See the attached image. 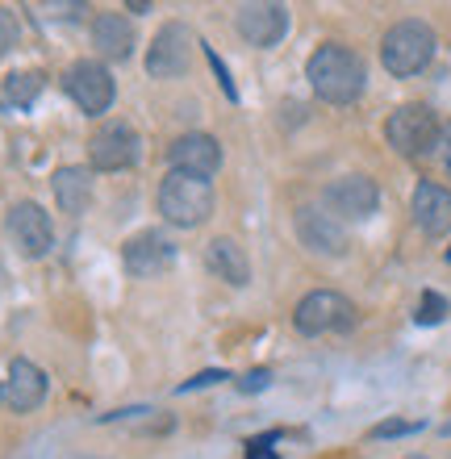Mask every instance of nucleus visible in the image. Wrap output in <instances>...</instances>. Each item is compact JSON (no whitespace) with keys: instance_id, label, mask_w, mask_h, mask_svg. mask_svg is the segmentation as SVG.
I'll use <instances>...</instances> for the list:
<instances>
[{"instance_id":"obj_1","label":"nucleus","mask_w":451,"mask_h":459,"mask_svg":"<svg viewBox=\"0 0 451 459\" xmlns=\"http://www.w3.org/2000/svg\"><path fill=\"white\" fill-rule=\"evenodd\" d=\"M305 80H309L317 100H326V105H355V100L364 97L368 67L351 47L322 42L309 55V63H305Z\"/></svg>"},{"instance_id":"obj_2","label":"nucleus","mask_w":451,"mask_h":459,"mask_svg":"<svg viewBox=\"0 0 451 459\" xmlns=\"http://www.w3.org/2000/svg\"><path fill=\"white\" fill-rule=\"evenodd\" d=\"M159 218L176 230H196L213 218V184L188 171H168L159 184Z\"/></svg>"},{"instance_id":"obj_3","label":"nucleus","mask_w":451,"mask_h":459,"mask_svg":"<svg viewBox=\"0 0 451 459\" xmlns=\"http://www.w3.org/2000/svg\"><path fill=\"white\" fill-rule=\"evenodd\" d=\"M435 30L427 22H397L389 34L380 38V63H385V72L397 75V80H410L435 59Z\"/></svg>"},{"instance_id":"obj_4","label":"nucleus","mask_w":451,"mask_h":459,"mask_svg":"<svg viewBox=\"0 0 451 459\" xmlns=\"http://www.w3.org/2000/svg\"><path fill=\"white\" fill-rule=\"evenodd\" d=\"M355 322H360L355 305L334 289L305 292L293 309V326H297V334H305V339H317V334H347V330H355Z\"/></svg>"},{"instance_id":"obj_5","label":"nucleus","mask_w":451,"mask_h":459,"mask_svg":"<svg viewBox=\"0 0 451 459\" xmlns=\"http://www.w3.org/2000/svg\"><path fill=\"white\" fill-rule=\"evenodd\" d=\"M439 130L443 126L430 105H397V109L389 113V121H385V138H389V146L405 159L430 155L435 143H439Z\"/></svg>"},{"instance_id":"obj_6","label":"nucleus","mask_w":451,"mask_h":459,"mask_svg":"<svg viewBox=\"0 0 451 459\" xmlns=\"http://www.w3.org/2000/svg\"><path fill=\"white\" fill-rule=\"evenodd\" d=\"M63 92L75 100L80 113L100 117V113H109L113 97H117V84H113L109 67L100 59H75L72 67L63 72Z\"/></svg>"},{"instance_id":"obj_7","label":"nucleus","mask_w":451,"mask_h":459,"mask_svg":"<svg viewBox=\"0 0 451 459\" xmlns=\"http://www.w3.org/2000/svg\"><path fill=\"white\" fill-rule=\"evenodd\" d=\"M143 155V138L130 121H105L88 138V168L92 171H126Z\"/></svg>"},{"instance_id":"obj_8","label":"nucleus","mask_w":451,"mask_h":459,"mask_svg":"<svg viewBox=\"0 0 451 459\" xmlns=\"http://www.w3.org/2000/svg\"><path fill=\"white\" fill-rule=\"evenodd\" d=\"M188 67H193V30L184 22H168L151 38L147 75L151 80H180Z\"/></svg>"},{"instance_id":"obj_9","label":"nucleus","mask_w":451,"mask_h":459,"mask_svg":"<svg viewBox=\"0 0 451 459\" xmlns=\"http://www.w3.org/2000/svg\"><path fill=\"white\" fill-rule=\"evenodd\" d=\"M4 230H9L13 247L25 259H42L55 247V226H50V213L38 201H17L4 218Z\"/></svg>"},{"instance_id":"obj_10","label":"nucleus","mask_w":451,"mask_h":459,"mask_svg":"<svg viewBox=\"0 0 451 459\" xmlns=\"http://www.w3.org/2000/svg\"><path fill=\"white\" fill-rule=\"evenodd\" d=\"M377 205H380V188L368 176H339L322 193V209L334 213L339 221H368L377 213Z\"/></svg>"},{"instance_id":"obj_11","label":"nucleus","mask_w":451,"mask_h":459,"mask_svg":"<svg viewBox=\"0 0 451 459\" xmlns=\"http://www.w3.org/2000/svg\"><path fill=\"white\" fill-rule=\"evenodd\" d=\"M47 401V372L34 359H9V372L0 380V410L9 413H34Z\"/></svg>"},{"instance_id":"obj_12","label":"nucleus","mask_w":451,"mask_h":459,"mask_svg":"<svg viewBox=\"0 0 451 459\" xmlns=\"http://www.w3.org/2000/svg\"><path fill=\"white\" fill-rule=\"evenodd\" d=\"M122 264L134 280H155L176 264V247H171L159 230H143L122 247Z\"/></svg>"},{"instance_id":"obj_13","label":"nucleus","mask_w":451,"mask_h":459,"mask_svg":"<svg viewBox=\"0 0 451 459\" xmlns=\"http://www.w3.org/2000/svg\"><path fill=\"white\" fill-rule=\"evenodd\" d=\"M297 238L314 255H347V230L334 213L322 205H301L297 209Z\"/></svg>"},{"instance_id":"obj_14","label":"nucleus","mask_w":451,"mask_h":459,"mask_svg":"<svg viewBox=\"0 0 451 459\" xmlns=\"http://www.w3.org/2000/svg\"><path fill=\"white\" fill-rule=\"evenodd\" d=\"M168 163L171 171H188V176H218L221 171V143L213 134H184L168 146Z\"/></svg>"},{"instance_id":"obj_15","label":"nucleus","mask_w":451,"mask_h":459,"mask_svg":"<svg viewBox=\"0 0 451 459\" xmlns=\"http://www.w3.org/2000/svg\"><path fill=\"white\" fill-rule=\"evenodd\" d=\"M234 25H239L243 42L268 50L289 34V9L284 4H243V9L234 13Z\"/></svg>"},{"instance_id":"obj_16","label":"nucleus","mask_w":451,"mask_h":459,"mask_svg":"<svg viewBox=\"0 0 451 459\" xmlns=\"http://www.w3.org/2000/svg\"><path fill=\"white\" fill-rule=\"evenodd\" d=\"M410 213H414V226L422 230L427 238H443V234H451V188L422 180L414 188V205H410Z\"/></svg>"},{"instance_id":"obj_17","label":"nucleus","mask_w":451,"mask_h":459,"mask_svg":"<svg viewBox=\"0 0 451 459\" xmlns=\"http://www.w3.org/2000/svg\"><path fill=\"white\" fill-rule=\"evenodd\" d=\"M92 50L113 63L130 59L134 55V25L126 22L122 13H97L92 17Z\"/></svg>"},{"instance_id":"obj_18","label":"nucleus","mask_w":451,"mask_h":459,"mask_svg":"<svg viewBox=\"0 0 451 459\" xmlns=\"http://www.w3.org/2000/svg\"><path fill=\"white\" fill-rule=\"evenodd\" d=\"M205 267L218 280H226L230 289H247L251 284V259L234 238H213L205 247Z\"/></svg>"},{"instance_id":"obj_19","label":"nucleus","mask_w":451,"mask_h":459,"mask_svg":"<svg viewBox=\"0 0 451 459\" xmlns=\"http://www.w3.org/2000/svg\"><path fill=\"white\" fill-rule=\"evenodd\" d=\"M50 188H55V201L63 213L80 218L92 205V168H59L50 176Z\"/></svg>"},{"instance_id":"obj_20","label":"nucleus","mask_w":451,"mask_h":459,"mask_svg":"<svg viewBox=\"0 0 451 459\" xmlns=\"http://www.w3.org/2000/svg\"><path fill=\"white\" fill-rule=\"evenodd\" d=\"M42 84H47V75L42 72H13L9 80H4V109L9 113H22V109H30L38 100V92H42Z\"/></svg>"},{"instance_id":"obj_21","label":"nucleus","mask_w":451,"mask_h":459,"mask_svg":"<svg viewBox=\"0 0 451 459\" xmlns=\"http://www.w3.org/2000/svg\"><path fill=\"white\" fill-rule=\"evenodd\" d=\"M447 297H439V292H422V301H418V326H439L443 317H447Z\"/></svg>"},{"instance_id":"obj_22","label":"nucleus","mask_w":451,"mask_h":459,"mask_svg":"<svg viewBox=\"0 0 451 459\" xmlns=\"http://www.w3.org/2000/svg\"><path fill=\"white\" fill-rule=\"evenodd\" d=\"M17 38H22V25H17L13 9H4V4H0V59L17 47Z\"/></svg>"},{"instance_id":"obj_23","label":"nucleus","mask_w":451,"mask_h":459,"mask_svg":"<svg viewBox=\"0 0 451 459\" xmlns=\"http://www.w3.org/2000/svg\"><path fill=\"white\" fill-rule=\"evenodd\" d=\"M205 59H209V67H213V75H218V88L226 92V100H239V88H234V80H230V67L218 59V50L205 47Z\"/></svg>"},{"instance_id":"obj_24","label":"nucleus","mask_w":451,"mask_h":459,"mask_svg":"<svg viewBox=\"0 0 451 459\" xmlns=\"http://www.w3.org/2000/svg\"><path fill=\"white\" fill-rule=\"evenodd\" d=\"M422 422H402V418H393V422H380L372 426V438H402V435H418Z\"/></svg>"},{"instance_id":"obj_25","label":"nucleus","mask_w":451,"mask_h":459,"mask_svg":"<svg viewBox=\"0 0 451 459\" xmlns=\"http://www.w3.org/2000/svg\"><path fill=\"white\" fill-rule=\"evenodd\" d=\"M218 380H226V372L221 368H209V372H196V376H188L176 393H193V388H209V385H218Z\"/></svg>"},{"instance_id":"obj_26","label":"nucleus","mask_w":451,"mask_h":459,"mask_svg":"<svg viewBox=\"0 0 451 459\" xmlns=\"http://www.w3.org/2000/svg\"><path fill=\"white\" fill-rule=\"evenodd\" d=\"M268 385H272V372H268V368H251V372L239 380V393H264Z\"/></svg>"},{"instance_id":"obj_27","label":"nucleus","mask_w":451,"mask_h":459,"mask_svg":"<svg viewBox=\"0 0 451 459\" xmlns=\"http://www.w3.org/2000/svg\"><path fill=\"white\" fill-rule=\"evenodd\" d=\"M272 443H276V435L251 438V447H247V459H281L276 451H272Z\"/></svg>"},{"instance_id":"obj_28","label":"nucleus","mask_w":451,"mask_h":459,"mask_svg":"<svg viewBox=\"0 0 451 459\" xmlns=\"http://www.w3.org/2000/svg\"><path fill=\"white\" fill-rule=\"evenodd\" d=\"M435 155H439V163H443V171L451 176V121L439 130V143H435Z\"/></svg>"},{"instance_id":"obj_29","label":"nucleus","mask_w":451,"mask_h":459,"mask_svg":"<svg viewBox=\"0 0 451 459\" xmlns=\"http://www.w3.org/2000/svg\"><path fill=\"white\" fill-rule=\"evenodd\" d=\"M410 459H427V455H410Z\"/></svg>"},{"instance_id":"obj_30","label":"nucleus","mask_w":451,"mask_h":459,"mask_svg":"<svg viewBox=\"0 0 451 459\" xmlns=\"http://www.w3.org/2000/svg\"><path fill=\"white\" fill-rule=\"evenodd\" d=\"M447 264H451V247H447Z\"/></svg>"}]
</instances>
